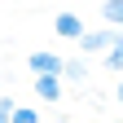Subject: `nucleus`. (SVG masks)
Segmentation results:
<instances>
[{
    "mask_svg": "<svg viewBox=\"0 0 123 123\" xmlns=\"http://www.w3.org/2000/svg\"><path fill=\"white\" fill-rule=\"evenodd\" d=\"M62 84H66V79H62V75H35V84H31V92H35V97L40 101H62Z\"/></svg>",
    "mask_w": 123,
    "mask_h": 123,
    "instance_id": "2",
    "label": "nucleus"
},
{
    "mask_svg": "<svg viewBox=\"0 0 123 123\" xmlns=\"http://www.w3.org/2000/svg\"><path fill=\"white\" fill-rule=\"evenodd\" d=\"M13 105H18L13 97H0V114H13Z\"/></svg>",
    "mask_w": 123,
    "mask_h": 123,
    "instance_id": "9",
    "label": "nucleus"
},
{
    "mask_svg": "<svg viewBox=\"0 0 123 123\" xmlns=\"http://www.w3.org/2000/svg\"><path fill=\"white\" fill-rule=\"evenodd\" d=\"M75 44H79V49H84L88 57H97V53H105V49L114 44V26H97V31H84V35L75 40Z\"/></svg>",
    "mask_w": 123,
    "mask_h": 123,
    "instance_id": "1",
    "label": "nucleus"
},
{
    "mask_svg": "<svg viewBox=\"0 0 123 123\" xmlns=\"http://www.w3.org/2000/svg\"><path fill=\"white\" fill-rule=\"evenodd\" d=\"M26 66H31V75H62V57L49 53V49H40V53L26 57Z\"/></svg>",
    "mask_w": 123,
    "mask_h": 123,
    "instance_id": "4",
    "label": "nucleus"
},
{
    "mask_svg": "<svg viewBox=\"0 0 123 123\" xmlns=\"http://www.w3.org/2000/svg\"><path fill=\"white\" fill-rule=\"evenodd\" d=\"M62 79H70V84H84V79H88V62H84V57H70V62L62 57Z\"/></svg>",
    "mask_w": 123,
    "mask_h": 123,
    "instance_id": "6",
    "label": "nucleus"
},
{
    "mask_svg": "<svg viewBox=\"0 0 123 123\" xmlns=\"http://www.w3.org/2000/svg\"><path fill=\"white\" fill-rule=\"evenodd\" d=\"M62 123H66V119H62Z\"/></svg>",
    "mask_w": 123,
    "mask_h": 123,
    "instance_id": "11",
    "label": "nucleus"
},
{
    "mask_svg": "<svg viewBox=\"0 0 123 123\" xmlns=\"http://www.w3.org/2000/svg\"><path fill=\"white\" fill-rule=\"evenodd\" d=\"M101 22L114 26V31H123V0H105L101 5Z\"/></svg>",
    "mask_w": 123,
    "mask_h": 123,
    "instance_id": "7",
    "label": "nucleus"
},
{
    "mask_svg": "<svg viewBox=\"0 0 123 123\" xmlns=\"http://www.w3.org/2000/svg\"><path fill=\"white\" fill-rule=\"evenodd\" d=\"M101 66H105V70H119V75H123V31H114V44H110V49L101 53Z\"/></svg>",
    "mask_w": 123,
    "mask_h": 123,
    "instance_id": "5",
    "label": "nucleus"
},
{
    "mask_svg": "<svg viewBox=\"0 0 123 123\" xmlns=\"http://www.w3.org/2000/svg\"><path fill=\"white\" fill-rule=\"evenodd\" d=\"M114 101H119V110H123V79H119V88H114Z\"/></svg>",
    "mask_w": 123,
    "mask_h": 123,
    "instance_id": "10",
    "label": "nucleus"
},
{
    "mask_svg": "<svg viewBox=\"0 0 123 123\" xmlns=\"http://www.w3.org/2000/svg\"><path fill=\"white\" fill-rule=\"evenodd\" d=\"M53 35H62V40H79V35H84V18L62 9L57 18H53Z\"/></svg>",
    "mask_w": 123,
    "mask_h": 123,
    "instance_id": "3",
    "label": "nucleus"
},
{
    "mask_svg": "<svg viewBox=\"0 0 123 123\" xmlns=\"http://www.w3.org/2000/svg\"><path fill=\"white\" fill-rule=\"evenodd\" d=\"M9 123H40V110H35V105H13Z\"/></svg>",
    "mask_w": 123,
    "mask_h": 123,
    "instance_id": "8",
    "label": "nucleus"
}]
</instances>
